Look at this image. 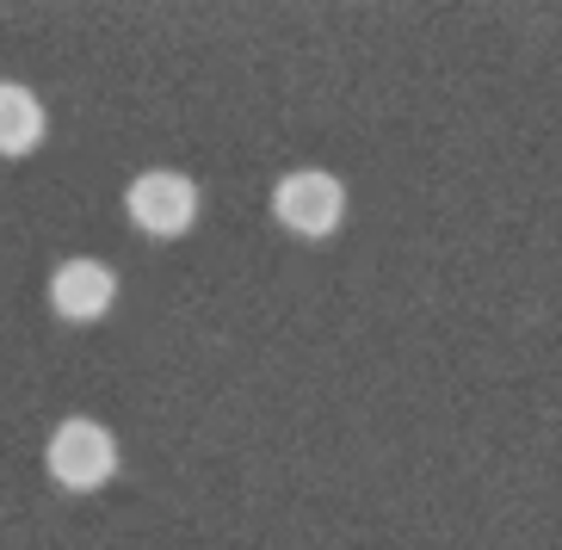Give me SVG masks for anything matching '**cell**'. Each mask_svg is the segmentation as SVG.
Here are the masks:
<instances>
[{
	"label": "cell",
	"mask_w": 562,
	"mask_h": 550,
	"mask_svg": "<svg viewBox=\"0 0 562 550\" xmlns=\"http://www.w3.org/2000/svg\"><path fill=\"white\" fill-rule=\"evenodd\" d=\"M44 464H50V476L68 489V495H93V489H105L117 476V439H112V427L75 415L50 434Z\"/></svg>",
	"instance_id": "cell-1"
},
{
	"label": "cell",
	"mask_w": 562,
	"mask_h": 550,
	"mask_svg": "<svg viewBox=\"0 0 562 550\" xmlns=\"http://www.w3.org/2000/svg\"><path fill=\"white\" fill-rule=\"evenodd\" d=\"M272 217L291 235H303V242H322L347 217V186L334 173H322V167H297V173H284L272 186Z\"/></svg>",
	"instance_id": "cell-2"
},
{
	"label": "cell",
	"mask_w": 562,
	"mask_h": 550,
	"mask_svg": "<svg viewBox=\"0 0 562 550\" xmlns=\"http://www.w3.org/2000/svg\"><path fill=\"white\" fill-rule=\"evenodd\" d=\"M124 211H131V223L143 235L173 242V235H186L192 223H199V186L186 180V173H173V167H149V173L131 180Z\"/></svg>",
	"instance_id": "cell-3"
},
{
	"label": "cell",
	"mask_w": 562,
	"mask_h": 550,
	"mask_svg": "<svg viewBox=\"0 0 562 550\" xmlns=\"http://www.w3.org/2000/svg\"><path fill=\"white\" fill-rule=\"evenodd\" d=\"M117 303V272L105 260H63L50 272V310L63 322H100Z\"/></svg>",
	"instance_id": "cell-4"
},
{
	"label": "cell",
	"mask_w": 562,
	"mask_h": 550,
	"mask_svg": "<svg viewBox=\"0 0 562 550\" xmlns=\"http://www.w3.org/2000/svg\"><path fill=\"white\" fill-rule=\"evenodd\" d=\"M37 143H44V105H37V93L19 81H0V155L19 161Z\"/></svg>",
	"instance_id": "cell-5"
}]
</instances>
